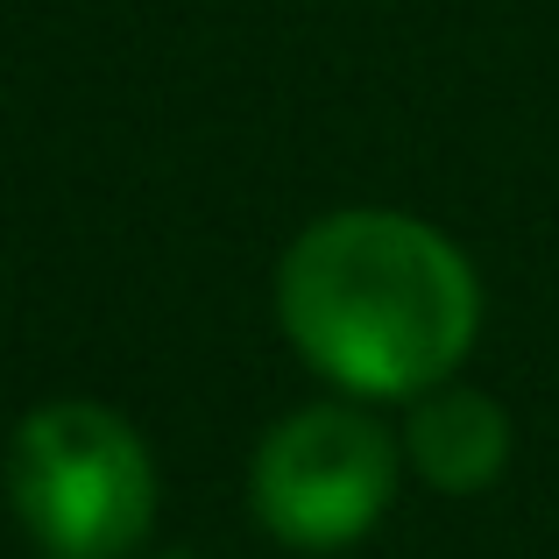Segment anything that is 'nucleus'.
I'll use <instances>...</instances> for the list:
<instances>
[{"label": "nucleus", "mask_w": 559, "mask_h": 559, "mask_svg": "<svg viewBox=\"0 0 559 559\" xmlns=\"http://www.w3.org/2000/svg\"><path fill=\"white\" fill-rule=\"evenodd\" d=\"M276 319L290 347L355 396L453 382L481 326V284L439 227L390 205L326 213L284 248Z\"/></svg>", "instance_id": "1"}, {"label": "nucleus", "mask_w": 559, "mask_h": 559, "mask_svg": "<svg viewBox=\"0 0 559 559\" xmlns=\"http://www.w3.org/2000/svg\"><path fill=\"white\" fill-rule=\"evenodd\" d=\"M8 496L50 559H121L156 524V461L107 404H43L14 425Z\"/></svg>", "instance_id": "2"}, {"label": "nucleus", "mask_w": 559, "mask_h": 559, "mask_svg": "<svg viewBox=\"0 0 559 559\" xmlns=\"http://www.w3.org/2000/svg\"><path fill=\"white\" fill-rule=\"evenodd\" d=\"M396 496V447L355 404H312L255 447V518L298 552H341Z\"/></svg>", "instance_id": "3"}, {"label": "nucleus", "mask_w": 559, "mask_h": 559, "mask_svg": "<svg viewBox=\"0 0 559 559\" xmlns=\"http://www.w3.org/2000/svg\"><path fill=\"white\" fill-rule=\"evenodd\" d=\"M404 453L432 489L447 496H475L503 475L510 461V418L496 411V396L461 390V382H439L411 404L404 425Z\"/></svg>", "instance_id": "4"}]
</instances>
